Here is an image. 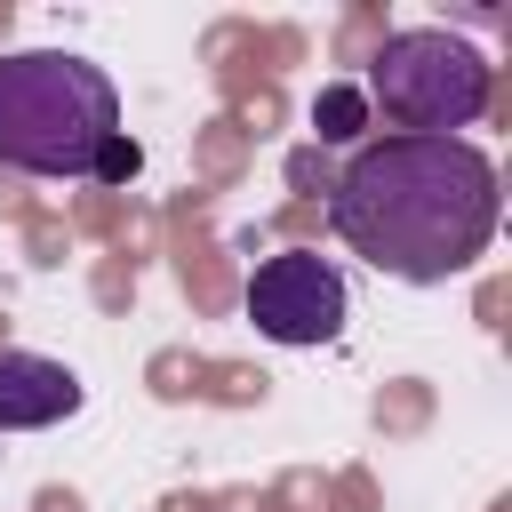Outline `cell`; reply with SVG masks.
<instances>
[{
    "label": "cell",
    "mask_w": 512,
    "mask_h": 512,
    "mask_svg": "<svg viewBox=\"0 0 512 512\" xmlns=\"http://www.w3.org/2000/svg\"><path fill=\"white\" fill-rule=\"evenodd\" d=\"M496 160L464 136H384L344 160L328 184V224L352 256L392 280H456L496 240Z\"/></svg>",
    "instance_id": "1"
},
{
    "label": "cell",
    "mask_w": 512,
    "mask_h": 512,
    "mask_svg": "<svg viewBox=\"0 0 512 512\" xmlns=\"http://www.w3.org/2000/svg\"><path fill=\"white\" fill-rule=\"evenodd\" d=\"M248 320L272 344H336L344 336V272L312 248H280L248 272Z\"/></svg>",
    "instance_id": "4"
},
{
    "label": "cell",
    "mask_w": 512,
    "mask_h": 512,
    "mask_svg": "<svg viewBox=\"0 0 512 512\" xmlns=\"http://www.w3.org/2000/svg\"><path fill=\"white\" fill-rule=\"evenodd\" d=\"M136 168H144V152H136V136L120 128V136H112V144L96 152V168H88V176H96V184H128Z\"/></svg>",
    "instance_id": "7"
},
{
    "label": "cell",
    "mask_w": 512,
    "mask_h": 512,
    "mask_svg": "<svg viewBox=\"0 0 512 512\" xmlns=\"http://www.w3.org/2000/svg\"><path fill=\"white\" fill-rule=\"evenodd\" d=\"M360 96L392 120V136H456L488 112V56L448 24H408L384 32Z\"/></svg>",
    "instance_id": "3"
},
{
    "label": "cell",
    "mask_w": 512,
    "mask_h": 512,
    "mask_svg": "<svg viewBox=\"0 0 512 512\" xmlns=\"http://www.w3.org/2000/svg\"><path fill=\"white\" fill-rule=\"evenodd\" d=\"M120 136V88L72 48L0 56V168L16 176H88Z\"/></svg>",
    "instance_id": "2"
},
{
    "label": "cell",
    "mask_w": 512,
    "mask_h": 512,
    "mask_svg": "<svg viewBox=\"0 0 512 512\" xmlns=\"http://www.w3.org/2000/svg\"><path fill=\"white\" fill-rule=\"evenodd\" d=\"M312 128H320V144H352V136L368 128V96H360L352 80L320 88V96H312Z\"/></svg>",
    "instance_id": "6"
},
{
    "label": "cell",
    "mask_w": 512,
    "mask_h": 512,
    "mask_svg": "<svg viewBox=\"0 0 512 512\" xmlns=\"http://www.w3.org/2000/svg\"><path fill=\"white\" fill-rule=\"evenodd\" d=\"M72 408H80V376L64 360L0 344V432H40V424H64Z\"/></svg>",
    "instance_id": "5"
}]
</instances>
